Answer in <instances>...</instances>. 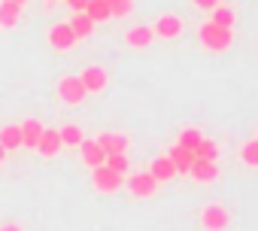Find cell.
I'll list each match as a JSON object with an SVG mask.
<instances>
[{"label": "cell", "instance_id": "83f0119b", "mask_svg": "<svg viewBox=\"0 0 258 231\" xmlns=\"http://www.w3.org/2000/svg\"><path fill=\"white\" fill-rule=\"evenodd\" d=\"M67 7H70L73 13H82V10L88 7V0H67Z\"/></svg>", "mask_w": 258, "mask_h": 231}, {"label": "cell", "instance_id": "9a60e30c", "mask_svg": "<svg viewBox=\"0 0 258 231\" xmlns=\"http://www.w3.org/2000/svg\"><path fill=\"white\" fill-rule=\"evenodd\" d=\"M152 37H155V31H152L149 25H137V28H131V31L124 34L127 46H134V49H146V46L152 43Z\"/></svg>", "mask_w": 258, "mask_h": 231}, {"label": "cell", "instance_id": "f546056e", "mask_svg": "<svg viewBox=\"0 0 258 231\" xmlns=\"http://www.w3.org/2000/svg\"><path fill=\"white\" fill-rule=\"evenodd\" d=\"M0 231H22V225H16V222H4V225H0Z\"/></svg>", "mask_w": 258, "mask_h": 231}, {"label": "cell", "instance_id": "7c38bea8", "mask_svg": "<svg viewBox=\"0 0 258 231\" xmlns=\"http://www.w3.org/2000/svg\"><path fill=\"white\" fill-rule=\"evenodd\" d=\"M167 158L173 161V167H176V174H188L191 170V164H195V152L191 149H185V146H170V152H167Z\"/></svg>", "mask_w": 258, "mask_h": 231}, {"label": "cell", "instance_id": "1f68e13d", "mask_svg": "<svg viewBox=\"0 0 258 231\" xmlns=\"http://www.w3.org/2000/svg\"><path fill=\"white\" fill-rule=\"evenodd\" d=\"M13 4H19V7H22V4H25V0H13Z\"/></svg>", "mask_w": 258, "mask_h": 231}, {"label": "cell", "instance_id": "836d02e7", "mask_svg": "<svg viewBox=\"0 0 258 231\" xmlns=\"http://www.w3.org/2000/svg\"><path fill=\"white\" fill-rule=\"evenodd\" d=\"M255 140H258V137H255Z\"/></svg>", "mask_w": 258, "mask_h": 231}, {"label": "cell", "instance_id": "9c48e42d", "mask_svg": "<svg viewBox=\"0 0 258 231\" xmlns=\"http://www.w3.org/2000/svg\"><path fill=\"white\" fill-rule=\"evenodd\" d=\"M19 128H22V146L37 149V143H40V137H43L46 125H43V122H37V119H25Z\"/></svg>", "mask_w": 258, "mask_h": 231}, {"label": "cell", "instance_id": "3957f363", "mask_svg": "<svg viewBox=\"0 0 258 231\" xmlns=\"http://www.w3.org/2000/svg\"><path fill=\"white\" fill-rule=\"evenodd\" d=\"M58 94H61V100L64 103H70V106H76V103H82L85 100V85L79 82V76H64L61 82H58Z\"/></svg>", "mask_w": 258, "mask_h": 231}, {"label": "cell", "instance_id": "cb8c5ba5", "mask_svg": "<svg viewBox=\"0 0 258 231\" xmlns=\"http://www.w3.org/2000/svg\"><path fill=\"white\" fill-rule=\"evenodd\" d=\"M106 4H109L112 19H124V16H131V10H134V0H106Z\"/></svg>", "mask_w": 258, "mask_h": 231}, {"label": "cell", "instance_id": "30bf717a", "mask_svg": "<svg viewBox=\"0 0 258 231\" xmlns=\"http://www.w3.org/2000/svg\"><path fill=\"white\" fill-rule=\"evenodd\" d=\"M37 152H40L43 158L58 155V152H61V134H58L55 128H46V131H43V137H40V143H37Z\"/></svg>", "mask_w": 258, "mask_h": 231}, {"label": "cell", "instance_id": "ac0fdd59", "mask_svg": "<svg viewBox=\"0 0 258 231\" xmlns=\"http://www.w3.org/2000/svg\"><path fill=\"white\" fill-rule=\"evenodd\" d=\"M67 25H70V31L76 34V40H85V37H91V34H94V22H91L85 13H76Z\"/></svg>", "mask_w": 258, "mask_h": 231}, {"label": "cell", "instance_id": "e0dca14e", "mask_svg": "<svg viewBox=\"0 0 258 231\" xmlns=\"http://www.w3.org/2000/svg\"><path fill=\"white\" fill-rule=\"evenodd\" d=\"M22 19V7L13 4V0H4L0 4V28H16Z\"/></svg>", "mask_w": 258, "mask_h": 231}, {"label": "cell", "instance_id": "2e32d148", "mask_svg": "<svg viewBox=\"0 0 258 231\" xmlns=\"http://www.w3.org/2000/svg\"><path fill=\"white\" fill-rule=\"evenodd\" d=\"M195 180H201V183H213L216 177H219V164L216 161H201V158H195V164H191V170H188Z\"/></svg>", "mask_w": 258, "mask_h": 231}, {"label": "cell", "instance_id": "44dd1931", "mask_svg": "<svg viewBox=\"0 0 258 231\" xmlns=\"http://www.w3.org/2000/svg\"><path fill=\"white\" fill-rule=\"evenodd\" d=\"M58 134H61V146H79V143L85 140V134H82L79 125H64Z\"/></svg>", "mask_w": 258, "mask_h": 231}, {"label": "cell", "instance_id": "7402d4cb", "mask_svg": "<svg viewBox=\"0 0 258 231\" xmlns=\"http://www.w3.org/2000/svg\"><path fill=\"white\" fill-rule=\"evenodd\" d=\"M195 158H201V161H219V146L213 140H201L198 149H195Z\"/></svg>", "mask_w": 258, "mask_h": 231}, {"label": "cell", "instance_id": "7a4b0ae2", "mask_svg": "<svg viewBox=\"0 0 258 231\" xmlns=\"http://www.w3.org/2000/svg\"><path fill=\"white\" fill-rule=\"evenodd\" d=\"M124 186H127V192H131L134 198H152V195H155V189H158V183H155V177H152L149 170L131 174Z\"/></svg>", "mask_w": 258, "mask_h": 231}, {"label": "cell", "instance_id": "4316f807", "mask_svg": "<svg viewBox=\"0 0 258 231\" xmlns=\"http://www.w3.org/2000/svg\"><path fill=\"white\" fill-rule=\"evenodd\" d=\"M243 161H246L249 167H258V140H249V143L243 146Z\"/></svg>", "mask_w": 258, "mask_h": 231}, {"label": "cell", "instance_id": "d6a6232c", "mask_svg": "<svg viewBox=\"0 0 258 231\" xmlns=\"http://www.w3.org/2000/svg\"><path fill=\"white\" fill-rule=\"evenodd\" d=\"M46 4H58V0H46Z\"/></svg>", "mask_w": 258, "mask_h": 231}, {"label": "cell", "instance_id": "8fae6325", "mask_svg": "<svg viewBox=\"0 0 258 231\" xmlns=\"http://www.w3.org/2000/svg\"><path fill=\"white\" fill-rule=\"evenodd\" d=\"M79 152H82V161H85L91 170L106 161V152L97 146V140H82V143H79Z\"/></svg>", "mask_w": 258, "mask_h": 231}, {"label": "cell", "instance_id": "5bb4252c", "mask_svg": "<svg viewBox=\"0 0 258 231\" xmlns=\"http://www.w3.org/2000/svg\"><path fill=\"white\" fill-rule=\"evenodd\" d=\"M149 174L155 177V183H167V180L176 177V167H173V161H170L167 155H158V158L149 164Z\"/></svg>", "mask_w": 258, "mask_h": 231}, {"label": "cell", "instance_id": "4dcf8cb0", "mask_svg": "<svg viewBox=\"0 0 258 231\" xmlns=\"http://www.w3.org/2000/svg\"><path fill=\"white\" fill-rule=\"evenodd\" d=\"M4 158H7V149H4V146H0V164H4Z\"/></svg>", "mask_w": 258, "mask_h": 231}, {"label": "cell", "instance_id": "ffe728a7", "mask_svg": "<svg viewBox=\"0 0 258 231\" xmlns=\"http://www.w3.org/2000/svg\"><path fill=\"white\" fill-rule=\"evenodd\" d=\"M94 25L97 22H106V19H112V13H109V4H106V0H88V7L82 10Z\"/></svg>", "mask_w": 258, "mask_h": 231}, {"label": "cell", "instance_id": "484cf974", "mask_svg": "<svg viewBox=\"0 0 258 231\" xmlns=\"http://www.w3.org/2000/svg\"><path fill=\"white\" fill-rule=\"evenodd\" d=\"M213 25H219V28H231V25H234V10H228V7H216V10H213Z\"/></svg>", "mask_w": 258, "mask_h": 231}, {"label": "cell", "instance_id": "52a82bcc", "mask_svg": "<svg viewBox=\"0 0 258 231\" xmlns=\"http://www.w3.org/2000/svg\"><path fill=\"white\" fill-rule=\"evenodd\" d=\"M127 140L124 134H115V131H103L100 137H97V146L106 152V155H121V152H127Z\"/></svg>", "mask_w": 258, "mask_h": 231}, {"label": "cell", "instance_id": "603a6c76", "mask_svg": "<svg viewBox=\"0 0 258 231\" xmlns=\"http://www.w3.org/2000/svg\"><path fill=\"white\" fill-rule=\"evenodd\" d=\"M103 164H106L109 170L121 174V177H124L127 170H131V161H127V155H124V152H121V155H106V161H103Z\"/></svg>", "mask_w": 258, "mask_h": 231}, {"label": "cell", "instance_id": "d6986e66", "mask_svg": "<svg viewBox=\"0 0 258 231\" xmlns=\"http://www.w3.org/2000/svg\"><path fill=\"white\" fill-rule=\"evenodd\" d=\"M0 146H4L7 152L19 149L22 146V128L19 125H4V128H0Z\"/></svg>", "mask_w": 258, "mask_h": 231}, {"label": "cell", "instance_id": "277c9868", "mask_svg": "<svg viewBox=\"0 0 258 231\" xmlns=\"http://www.w3.org/2000/svg\"><path fill=\"white\" fill-rule=\"evenodd\" d=\"M228 222H231V216H228V210H225L222 204H210V207H204V213H201V225H204L207 231H225Z\"/></svg>", "mask_w": 258, "mask_h": 231}, {"label": "cell", "instance_id": "f1b7e54d", "mask_svg": "<svg viewBox=\"0 0 258 231\" xmlns=\"http://www.w3.org/2000/svg\"><path fill=\"white\" fill-rule=\"evenodd\" d=\"M195 7H201V10H216L219 0H195Z\"/></svg>", "mask_w": 258, "mask_h": 231}, {"label": "cell", "instance_id": "d4e9b609", "mask_svg": "<svg viewBox=\"0 0 258 231\" xmlns=\"http://www.w3.org/2000/svg\"><path fill=\"white\" fill-rule=\"evenodd\" d=\"M201 140H204V134H201L198 128H185V131L179 134V146H185V149H191V152L198 149V143H201Z\"/></svg>", "mask_w": 258, "mask_h": 231}, {"label": "cell", "instance_id": "8992f818", "mask_svg": "<svg viewBox=\"0 0 258 231\" xmlns=\"http://www.w3.org/2000/svg\"><path fill=\"white\" fill-rule=\"evenodd\" d=\"M106 79H109V76H106V70H103V67H97V64L85 67V70H82V76H79V82L85 85V91H88V94L103 91V88H106Z\"/></svg>", "mask_w": 258, "mask_h": 231}, {"label": "cell", "instance_id": "ba28073f", "mask_svg": "<svg viewBox=\"0 0 258 231\" xmlns=\"http://www.w3.org/2000/svg\"><path fill=\"white\" fill-rule=\"evenodd\" d=\"M49 43H52V49L67 52V49L76 46V34L70 31V25H55V28L49 31Z\"/></svg>", "mask_w": 258, "mask_h": 231}, {"label": "cell", "instance_id": "5b68a950", "mask_svg": "<svg viewBox=\"0 0 258 231\" xmlns=\"http://www.w3.org/2000/svg\"><path fill=\"white\" fill-rule=\"evenodd\" d=\"M121 174H115V170H109L106 164H100V167H94L91 170V183L100 189V192H115V189H121Z\"/></svg>", "mask_w": 258, "mask_h": 231}, {"label": "cell", "instance_id": "6da1fadb", "mask_svg": "<svg viewBox=\"0 0 258 231\" xmlns=\"http://www.w3.org/2000/svg\"><path fill=\"white\" fill-rule=\"evenodd\" d=\"M201 43H204L210 52H225V49L234 43V37H231V28H219V25L207 22V25L201 28Z\"/></svg>", "mask_w": 258, "mask_h": 231}, {"label": "cell", "instance_id": "4fadbf2b", "mask_svg": "<svg viewBox=\"0 0 258 231\" xmlns=\"http://www.w3.org/2000/svg\"><path fill=\"white\" fill-rule=\"evenodd\" d=\"M152 31H155L158 37H164V40H173V37L182 34V22H179V16H161Z\"/></svg>", "mask_w": 258, "mask_h": 231}]
</instances>
